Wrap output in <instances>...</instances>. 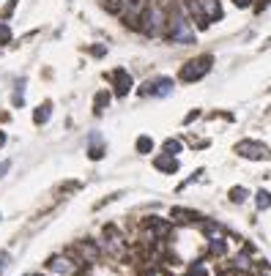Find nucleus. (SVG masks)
<instances>
[{"label":"nucleus","instance_id":"0eeeda50","mask_svg":"<svg viewBox=\"0 0 271 276\" xmlns=\"http://www.w3.org/2000/svg\"><path fill=\"white\" fill-rule=\"evenodd\" d=\"M80 268V262L74 260L72 252H60V254H52L47 257V262H44V271L50 276H74Z\"/></svg>","mask_w":271,"mask_h":276},{"label":"nucleus","instance_id":"5701e85b","mask_svg":"<svg viewBox=\"0 0 271 276\" xmlns=\"http://www.w3.org/2000/svg\"><path fill=\"white\" fill-rule=\"evenodd\" d=\"M11 41H14V33H11V25H8V22H3V20H0V46L11 44Z\"/></svg>","mask_w":271,"mask_h":276},{"label":"nucleus","instance_id":"2eb2a0df","mask_svg":"<svg viewBox=\"0 0 271 276\" xmlns=\"http://www.w3.org/2000/svg\"><path fill=\"white\" fill-rule=\"evenodd\" d=\"M50 118H52V102H42L33 110V123H36V126H47Z\"/></svg>","mask_w":271,"mask_h":276},{"label":"nucleus","instance_id":"a878e982","mask_svg":"<svg viewBox=\"0 0 271 276\" xmlns=\"http://www.w3.org/2000/svg\"><path fill=\"white\" fill-rule=\"evenodd\" d=\"M230 3L236 6V8H241V11H246V8H252V3L255 0H230Z\"/></svg>","mask_w":271,"mask_h":276},{"label":"nucleus","instance_id":"f257e3e1","mask_svg":"<svg viewBox=\"0 0 271 276\" xmlns=\"http://www.w3.org/2000/svg\"><path fill=\"white\" fill-rule=\"evenodd\" d=\"M162 41H167L172 46H194L198 44V30H194V25L189 20L181 0H172L170 3V14H167V28H164Z\"/></svg>","mask_w":271,"mask_h":276},{"label":"nucleus","instance_id":"6ab92c4d","mask_svg":"<svg viewBox=\"0 0 271 276\" xmlns=\"http://www.w3.org/2000/svg\"><path fill=\"white\" fill-rule=\"evenodd\" d=\"M154 148H156V142H154V137H148V134H140V137L134 140V150L140 156H151Z\"/></svg>","mask_w":271,"mask_h":276},{"label":"nucleus","instance_id":"dca6fc26","mask_svg":"<svg viewBox=\"0 0 271 276\" xmlns=\"http://www.w3.org/2000/svg\"><path fill=\"white\" fill-rule=\"evenodd\" d=\"M110 104H112V90H99L94 96V115H104Z\"/></svg>","mask_w":271,"mask_h":276},{"label":"nucleus","instance_id":"bb28decb","mask_svg":"<svg viewBox=\"0 0 271 276\" xmlns=\"http://www.w3.org/2000/svg\"><path fill=\"white\" fill-rule=\"evenodd\" d=\"M8 260H11V254H8V252H0V276H3V271L8 268Z\"/></svg>","mask_w":271,"mask_h":276},{"label":"nucleus","instance_id":"aec40b11","mask_svg":"<svg viewBox=\"0 0 271 276\" xmlns=\"http://www.w3.org/2000/svg\"><path fill=\"white\" fill-rule=\"evenodd\" d=\"M184 140H178V137H167L164 142H162V154H170V156H181L184 154Z\"/></svg>","mask_w":271,"mask_h":276},{"label":"nucleus","instance_id":"a211bd4d","mask_svg":"<svg viewBox=\"0 0 271 276\" xmlns=\"http://www.w3.org/2000/svg\"><path fill=\"white\" fill-rule=\"evenodd\" d=\"M25 85H28V80H25V77L14 80V93H11V104H14L16 110L25 107Z\"/></svg>","mask_w":271,"mask_h":276},{"label":"nucleus","instance_id":"423d86ee","mask_svg":"<svg viewBox=\"0 0 271 276\" xmlns=\"http://www.w3.org/2000/svg\"><path fill=\"white\" fill-rule=\"evenodd\" d=\"M68 252L74 254V260H77L80 266H88V268H96L102 260H104L99 240H94V238H80V240H77V244H74Z\"/></svg>","mask_w":271,"mask_h":276},{"label":"nucleus","instance_id":"4468645a","mask_svg":"<svg viewBox=\"0 0 271 276\" xmlns=\"http://www.w3.org/2000/svg\"><path fill=\"white\" fill-rule=\"evenodd\" d=\"M200 232H203L206 238H211V236H228V227L222 224V222H214V219H206L203 216V222H200Z\"/></svg>","mask_w":271,"mask_h":276},{"label":"nucleus","instance_id":"473e14b6","mask_svg":"<svg viewBox=\"0 0 271 276\" xmlns=\"http://www.w3.org/2000/svg\"><path fill=\"white\" fill-rule=\"evenodd\" d=\"M0 219H3V216H0Z\"/></svg>","mask_w":271,"mask_h":276},{"label":"nucleus","instance_id":"7ed1b4c3","mask_svg":"<svg viewBox=\"0 0 271 276\" xmlns=\"http://www.w3.org/2000/svg\"><path fill=\"white\" fill-rule=\"evenodd\" d=\"M99 246H102V254H104L107 260H112V262L126 260V254H129V238L118 230V224H104L102 227Z\"/></svg>","mask_w":271,"mask_h":276},{"label":"nucleus","instance_id":"6e6552de","mask_svg":"<svg viewBox=\"0 0 271 276\" xmlns=\"http://www.w3.org/2000/svg\"><path fill=\"white\" fill-rule=\"evenodd\" d=\"M107 80H110V88H112V98H126L137 88L132 72H129V68H124V66L112 68V72L107 74Z\"/></svg>","mask_w":271,"mask_h":276},{"label":"nucleus","instance_id":"c85d7f7f","mask_svg":"<svg viewBox=\"0 0 271 276\" xmlns=\"http://www.w3.org/2000/svg\"><path fill=\"white\" fill-rule=\"evenodd\" d=\"M198 118H200V110H192V112H189L186 118H184V126H189V123H194Z\"/></svg>","mask_w":271,"mask_h":276},{"label":"nucleus","instance_id":"4be33fe9","mask_svg":"<svg viewBox=\"0 0 271 276\" xmlns=\"http://www.w3.org/2000/svg\"><path fill=\"white\" fill-rule=\"evenodd\" d=\"M252 200H255V208L260 210V214H263V210H268V208H271V192H268V189H258V192H255V197H252Z\"/></svg>","mask_w":271,"mask_h":276},{"label":"nucleus","instance_id":"f3484780","mask_svg":"<svg viewBox=\"0 0 271 276\" xmlns=\"http://www.w3.org/2000/svg\"><path fill=\"white\" fill-rule=\"evenodd\" d=\"M184 276H214V271L206 266V260H189V266H186V271H184Z\"/></svg>","mask_w":271,"mask_h":276},{"label":"nucleus","instance_id":"20e7f679","mask_svg":"<svg viewBox=\"0 0 271 276\" xmlns=\"http://www.w3.org/2000/svg\"><path fill=\"white\" fill-rule=\"evenodd\" d=\"M214 63L216 58L211 55V52H206V55H198V58H189V60L181 63V68H178V82H184V85H194V82L206 80L211 72H214Z\"/></svg>","mask_w":271,"mask_h":276},{"label":"nucleus","instance_id":"9d476101","mask_svg":"<svg viewBox=\"0 0 271 276\" xmlns=\"http://www.w3.org/2000/svg\"><path fill=\"white\" fill-rule=\"evenodd\" d=\"M230 236V232H228ZM228 236H211V238H206V246H203V254L208 257V260H228V254H230V240Z\"/></svg>","mask_w":271,"mask_h":276},{"label":"nucleus","instance_id":"f8f14e48","mask_svg":"<svg viewBox=\"0 0 271 276\" xmlns=\"http://www.w3.org/2000/svg\"><path fill=\"white\" fill-rule=\"evenodd\" d=\"M107 156V142L99 132H90L88 134V158L90 162H102Z\"/></svg>","mask_w":271,"mask_h":276},{"label":"nucleus","instance_id":"cd10ccee","mask_svg":"<svg viewBox=\"0 0 271 276\" xmlns=\"http://www.w3.org/2000/svg\"><path fill=\"white\" fill-rule=\"evenodd\" d=\"M268 6H271V0H255V3H252V8H255L258 14H260V11H266Z\"/></svg>","mask_w":271,"mask_h":276},{"label":"nucleus","instance_id":"ddd939ff","mask_svg":"<svg viewBox=\"0 0 271 276\" xmlns=\"http://www.w3.org/2000/svg\"><path fill=\"white\" fill-rule=\"evenodd\" d=\"M154 170H159V172H164V175H176L178 170H181V162H178V156L156 154L154 156Z\"/></svg>","mask_w":271,"mask_h":276},{"label":"nucleus","instance_id":"7c9ffc66","mask_svg":"<svg viewBox=\"0 0 271 276\" xmlns=\"http://www.w3.org/2000/svg\"><path fill=\"white\" fill-rule=\"evenodd\" d=\"M6 142H8V137H6V132H3V128H0V150L6 148Z\"/></svg>","mask_w":271,"mask_h":276},{"label":"nucleus","instance_id":"1a4fd4ad","mask_svg":"<svg viewBox=\"0 0 271 276\" xmlns=\"http://www.w3.org/2000/svg\"><path fill=\"white\" fill-rule=\"evenodd\" d=\"M233 154H238L241 158H250V162H271V148L260 140H241V142H236Z\"/></svg>","mask_w":271,"mask_h":276},{"label":"nucleus","instance_id":"412c9836","mask_svg":"<svg viewBox=\"0 0 271 276\" xmlns=\"http://www.w3.org/2000/svg\"><path fill=\"white\" fill-rule=\"evenodd\" d=\"M246 197H250V189H246V186H230L228 189V200L233 205H244Z\"/></svg>","mask_w":271,"mask_h":276},{"label":"nucleus","instance_id":"9b49d317","mask_svg":"<svg viewBox=\"0 0 271 276\" xmlns=\"http://www.w3.org/2000/svg\"><path fill=\"white\" fill-rule=\"evenodd\" d=\"M170 222L176 227H186V230H192V227H200L203 216H200L198 210H189V208H172L170 210Z\"/></svg>","mask_w":271,"mask_h":276},{"label":"nucleus","instance_id":"c756f323","mask_svg":"<svg viewBox=\"0 0 271 276\" xmlns=\"http://www.w3.org/2000/svg\"><path fill=\"white\" fill-rule=\"evenodd\" d=\"M8 170H11V162H0V178H6Z\"/></svg>","mask_w":271,"mask_h":276},{"label":"nucleus","instance_id":"39448f33","mask_svg":"<svg viewBox=\"0 0 271 276\" xmlns=\"http://www.w3.org/2000/svg\"><path fill=\"white\" fill-rule=\"evenodd\" d=\"M178 80L167 77V74H156V77H148L146 82H140V88H134L140 98H170L176 90Z\"/></svg>","mask_w":271,"mask_h":276},{"label":"nucleus","instance_id":"2f4dec72","mask_svg":"<svg viewBox=\"0 0 271 276\" xmlns=\"http://www.w3.org/2000/svg\"><path fill=\"white\" fill-rule=\"evenodd\" d=\"M25 276H50L47 271H44V274H25Z\"/></svg>","mask_w":271,"mask_h":276},{"label":"nucleus","instance_id":"b1692460","mask_svg":"<svg viewBox=\"0 0 271 276\" xmlns=\"http://www.w3.org/2000/svg\"><path fill=\"white\" fill-rule=\"evenodd\" d=\"M16 6H20V0H8V3H6L3 8H0V20H3V22H8L11 16H14Z\"/></svg>","mask_w":271,"mask_h":276},{"label":"nucleus","instance_id":"393cba45","mask_svg":"<svg viewBox=\"0 0 271 276\" xmlns=\"http://www.w3.org/2000/svg\"><path fill=\"white\" fill-rule=\"evenodd\" d=\"M88 52H90L94 58H104V55H107V46H104V44H94Z\"/></svg>","mask_w":271,"mask_h":276},{"label":"nucleus","instance_id":"f03ea898","mask_svg":"<svg viewBox=\"0 0 271 276\" xmlns=\"http://www.w3.org/2000/svg\"><path fill=\"white\" fill-rule=\"evenodd\" d=\"M172 0H148L146 8L140 11V22H137V33L146 38H162L167 28V14H170Z\"/></svg>","mask_w":271,"mask_h":276}]
</instances>
